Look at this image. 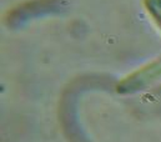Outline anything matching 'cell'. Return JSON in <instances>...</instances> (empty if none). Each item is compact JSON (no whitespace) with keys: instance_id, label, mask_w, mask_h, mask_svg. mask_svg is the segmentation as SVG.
Instances as JSON below:
<instances>
[{"instance_id":"obj_1","label":"cell","mask_w":161,"mask_h":142,"mask_svg":"<svg viewBox=\"0 0 161 142\" xmlns=\"http://www.w3.org/2000/svg\"><path fill=\"white\" fill-rule=\"evenodd\" d=\"M161 76V60L151 64L150 66L140 70L139 72L131 75V77H129L127 80H125L124 82H121L119 86V91L120 92H127V91H135L140 87H144V85L154 81L155 79Z\"/></svg>"},{"instance_id":"obj_2","label":"cell","mask_w":161,"mask_h":142,"mask_svg":"<svg viewBox=\"0 0 161 142\" xmlns=\"http://www.w3.org/2000/svg\"><path fill=\"white\" fill-rule=\"evenodd\" d=\"M144 5L153 19L161 26V0H144Z\"/></svg>"}]
</instances>
